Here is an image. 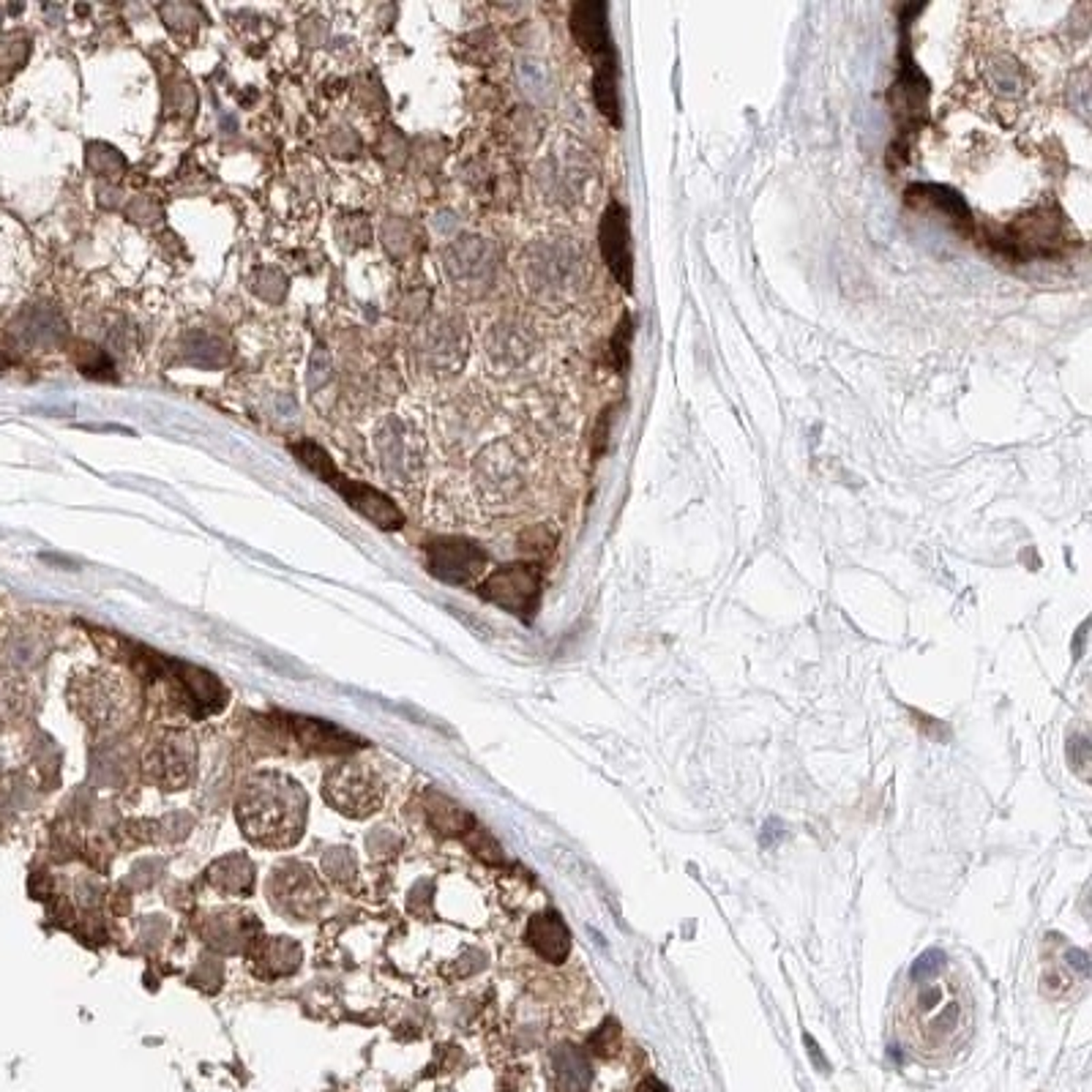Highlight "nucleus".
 <instances>
[{
  "label": "nucleus",
  "instance_id": "nucleus-15",
  "mask_svg": "<svg viewBox=\"0 0 1092 1092\" xmlns=\"http://www.w3.org/2000/svg\"><path fill=\"white\" fill-rule=\"evenodd\" d=\"M208 877L219 891L227 893V896H246L252 891L255 868L243 855H227L225 861L213 863L208 868Z\"/></svg>",
  "mask_w": 1092,
  "mask_h": 1092
},
{
  "label": "nucleus",
  "instance_id": "nucleus-4",
  "mask_svg": "<svg viewBox=\"0 0 1092 1092\" xmlns=\"http://www.w3.org/2000/svg\"><path fill=\"white\" fill-rule=\"evenodd\" d=\"M289 451L295 454V460L301 461L306 470H312L322 484H328L331 489H336L342 497L347 500V506L352 511H358L361 517H367L372 524H377L380 530H399L404 524V514L397 508V503L377 491V489L367 487L361 481H352L350 476L339 473V467L334 464V460L328 457L325 448H320L312 440H304V443H295L289 445Z\"/></svg>",
  "mask_w": 1092,
  "mask_h": 1092
},
{
  "label": "nucleus",
  "instance_id": "nucleus-1",
  "mask_svg": "<svg viewBox=\"0 0 1092 1092\" xmlns=\"http://www.w3.org/2000/svg\"><path fill=\"white\" fill-rule=\"evenodd\" d=\"M306 822L304 789L279 773H259L238 801V828L265 850L292 847Z\"/></svg>",
  "mask_w": 1092,
  "mask_h": 1092
},
{
  "label": "nucleus",
  "instance_id": "nucleus-8",
  "mask_svg": "<svg viewBox=\"0 0 1092 1092\" xmlns=\"http://www.w3.org/2000/svg\"><path fill=\"white\" fill-rule=\"evenodd\" d=\"M273 907L289 918H315L325 904V888L320 885L312 868L301 863H285L271 877Z\"/></svg>",
  "mask_w": 1092,
  "mask_h": 1092
},
{
  "label": "nucleus",
  "instance_id": "nucleus-20",
  "mask_svg": "<svg viewBox=\"0 0 1092 1092\" xmlns=\"http://www.w3.org/2000/svg\"><path fill=\"white\" fill-rule=\"evenodd\" d=\"M940 973H945V953L940 948H928L926 953H920L915 959V964L910 967V980L913 983H923V980H931Z\"/></svg>",
  "mask_w": 1092,
  "mask_h": 1092
},
{
  "label": "nucleus",
  "instance_id": "nucleus-17",
  "mask_svg": "<svg viewBox=\"0 0 1092 1092\" xmlns=\"http://www.w3.org/2000/svg\"><path fill=\"white\" fill-rule=\"evenodd\" d=\"M295 726V735L301 738V743L315 751H347V746H358V741L347 732L334 729L331 724H320V721L298 719L292 721Z\"/></svg>",
  "mask_w": 1092,
  "mask_h": 1092
},
{
  "label": "nucleus",
  "instance_id": "nucleus-23",
  "mask_svg": "<svg viewBox=\"0 0 1092 1092\" xmlns=\"http://www.w3.org/2000/svg\"><path fill=\"white\" fill-rule=\"evenodd\" d=\"M1065 959H1068V964H1070V970H1073V973H1079L1082 977L1090 975V959H1087V953H1084V950L1070 948L1068 953H1065Z\"/></svg>",
  "mask_w": 1092,
  "mask_h": 1092
},
{
  "label": "nucleus",
  "instance_id": "nucleus-21",
  "mask_svg": "<svg viewBox=\"0 0 1092 1092\" xmlns=\"http://www.w3.org/2000/svg\"><path fill=\"white\" fill-rule=\"evenodd\" d=\"M1070 762L1082 776H1087V771H1090V741L1087 738H1076L1070 743Z\"/></svg>",
  "mask_w": 1092,
  "mask_h": 1092
},
{
  "label": "nucleus",
  "instance_id": "nucleus-18",
  "mask_svg": "<svg viewBox=\"0 0 1092 1092\" xmlns=\"http://www.w3.org/2000/svg\"><path fill=\"white\" fill-rule=\"evenodd\" d=\"M907 197L918 202H931L934 208H940L950 222H956L959 227H970V225H973V216H970V211H967L964 200H961L959 195H953V192L945 189V186H931V183L913 186V189L907 192Z\"/></svg>",
  "mask_w": 1092,
  "mask_h": 1092
},
{
  "label": "nucleus",
  "instance_id": "nucleus-16",
  "mask_svg": "<svg viewBox=\"0 0 1092 1092\" xmlns=\"http://www.w3.org/2000/svg\"><path fill=\"white\" fill-rule=\"evenodd\" d=\"M554 1076H557V1084L563 1092H585L590 1087L593 1070H590L587 1057L579 1049L563 1046L554 1054Z\"/></svg>",
  "mask_w": 1092,
  "mask_h": 1092
},
{
  "label": "nucleus",
  "instance_id": "nucleus-13",
  "mask_svg": "<svg viewBox=\"0 0 1092 1092\" xmlns=\"http://www.w3.org/2000/svg\"><path fill=\"white\" fill-rule=\"evenodd\" d=\"M527 943L538 950L546 961H554V964L566 961V956L571 950V937H569L560 915H554V913L533 918V923L527 926Z\"/></svg>",
  "mask_w": 1092,
  "mask_h": 1092
},
{
  "label": "nucleus",
  "instance_id": "nucleus-12",
  "mask_svg": "<svg viewBox=\"0 0 1092 1092\" xmlns=\"http://www.w3.org/2000/svg\"><path fill=\"white\" fill-rule=\"evenodd\" d=\"M571 33L576 44L590 53L593 58H604L615 53L612 47V33H609V8L606 3H576L571 11Z\"/></svg>",
  "mask_w": 1092,
  "mask_h": 1092
},
{
  "label": "nucleus",
  "instance_id": "nucleus-19",
  "mask_svg": "<svg viewBox=\"0 0 1092 1092\" xmlns=\"http://www.w3.org/2000/svg\"><path fill=\"white\" fill-rule=\"evenodd\" d=\"M632 315H623V320L617 322V331L612 334V342H609L612 364L620 374L629 372V364H632Z\"/></svg>",
  "mask_w": 1092,
  "mask_h": 1092
},
{
  "label": "nucleus",
  "instance_id": "nucleus-14",
  "mask_svg": "<svg viewBox=\"0 0 1092 1092\" xmlns=\"http://www.w3.org/2000/svg\"><path fill=\"white\" fill-rule=\"evenodd\" d=\"M593 99H596V107L601 110V116L617 126L620 123V99H617V63H615V53H609L604 58H596Z\"/></svg>",
  "mask_w": 1092,
  "mask_h": 1092
},
{
  "label": "nucleus",
  "instance_id": "nucleus-6",
  "mask_svg": "<svg viewBox=\"0 0 1092 1092\" xmlns=\"http://www.w3.org/2000/svg\"><path fill=\"white\" fill-rule=\"evenodd\" d=\"M325 801L347 817H369L385 803V781L367 762H342L325 776Z\"/></svg>",
  "mask_w": 1092,
  "mask_h": 1092
},
{
  "label": "nucleus",
  "instance_id": "nucleus-10",
  "mask_svg": "<svg viewBox=\"0 0 1092 1092\" xmlns=\"http://www.w3.org/2000/svg\"><path fill=\"white\" fill-rule=\"evenodd\" d=\"M427 566L448 585H467L487 566L484 549L467 538H437L427 546Z\"/></svg>",
  "mask_w": 1092,
  "mask_h": 1092
},
{
  "label": "nucleus",
  "instance_id": "nucleus-9",
  "mask_svg": "<svg viewBox=\"0 0 1092 1092\" xmlns=\"http://www.w3.org/2000/svg\"><path fill=\"white\" fill-rule=\"evenodd\" d=\"M599 246L609 273L617 285L633 292V255H632V222L629 211L620 202H609L599 227Z\"/></svg>",
  "mask_w": 1092,
  "mask_h": 1092
},
{
  "label": "nucleus",
  "instance_id": "nucleus-2",
  "mask_svg": "<svg viewBox=\"0 0 1092 1092\" xmlns=\"http://www.w3.org/2000/svg\"><path fill=\"white\" fill-rule=\"evenodd\" d=\"M69 705L90 729H117L137 710V683L120 666H83L69 680Z\"/></svg>",
  "mask_w": 1092,
  "mask_h": 1092
},
{
  "label": "nucleus",
  "instance_id": "nucleus-25",
  "mask_svg": "<svg viewBox=\"0 0 1092 1092\" xmlns=\"http://www.w3.org/2000/svg\"><path fill=\"white\" fill-rule=\"evenodd\" d=\"M805 1049H811V1057L817 1060V1065H819L822 1070L828 1068V1065H825V1060H822V1052L817 1049V1043H814V1037H808V1035H805Z\"/></svg>",
  "mask_w": 1092,
  "mask_h": 1092
},
{
  "label": "nucleus",
  "instance_id": "nucleus-22",
  "mask_svg": "<svg viewBox=\"0 0 1092 1092\" xmlns=\"http://www.w3.org/2000/svg\"><path fill=\"white\" fill-rule=\"evenodd\" d=\"M615 1037H617V1024H615V1022H606L604 1027L596 1033V1037H593V1049H596L599 1054L609 1057V1054H612V1046H609V1040L615 1043Z\"/></svg>",
  "mask_w": 1092,
  "mask_h": 1092
},
{
  "label": "nucleus",
  "instance_id": "nucleus-3",
  "mask_svg": "<svg viewBox=\"0 0 1092 1092\" xmlns=\"http://www.w3.org/2000/svg\"><path fill=\"white\" fill-rule=\"evenodd\" d=\"M904 1016L926 1043L945 1046L950 1040H959L967 1030V991L964 986H959L956 977H945V973L923 983H913V991L904 1003Z\"/></svg>",
  "mask_w": 1092,
  "mask_h": 1092
},
{
  "label": "nucleus",
  "instance_id": "nucleus-26",
  "mask_svg": "<svg viewBox=\"0 0 1092 1092\" xmlns=\"http://www.w3.org/2000/svg\"><path fill=\"white\" fill-rule=\"evenodd\" d=\"M0 367H3V361H0Z\"/></svg>",
  "mask_w": 1092,
  "mask_h": 1092
},
{
  "label": "nucleus",
  "instance_id": "nucleus-11",
  "mask_svg": "<svg viewBox=\"0 0 1092 1092\" xmlns=\"http://www.w3.org/2000/svg\"><path fill=\"white\" fill-rule=\"evenodd\" d=\"M926 93L928 87L920 77L918 66L910 55V41H907V28H904V41H901V66H898V80L893 86V113L898 116L901 132L910 134L918 123V116L926 110Z\"/></svg>",
  "mask_w": 1092,
  "mask_h": 1092
},
{
  "label": "nucleus",
  "instance_id": "nucleus-5",
  "mask_svg": "<svg viewBox=\"0 0 1092 1092\" xmlns=\"http://www.w3.org/2000/svg\"><path fill=\"white\" fill-rule=\"evenodd\" d=\"M143 776L159 789H186L197 776V741L186 726H159L143 746Z\"/></svg>",
  "mask_w": 1092,
  "mask_h": 1092
},
{
  "label": "nucleus",
  "instance_id": "nucleus-7",
  "mask_svg": "<svg viewBox=\"0 0 1092 1092\" xmlns=\"http://www.w3.org/2000/svg\"><path fill=\"white\" fill-rule=\"evenodd\" d=\"M478 593L491 604L503 606L506 612L527 617V615H533V609L538 604V596H541V569L533 563L503 566L481 582Z\"/></svg>",
  "mask_w": 1092,
  "mask_h": 1092
},
{
  "label": "nucleus",
  "instance_id": "nucleus-24",
  "mask_svg": "<svg viewBox=\"0 0 1092 1092\" xmlns=\"http://www.w3.org/2000/svg\"><path fill=\"white\" fill-rule=\"evenodd\" d=\"M636 1092H669L666 1087H663L659 1079H645L642 1084H639V1090Z\"/></svg>",
  "mask_w": 1092,
  "mask_h": 1092
}]
</instances>
